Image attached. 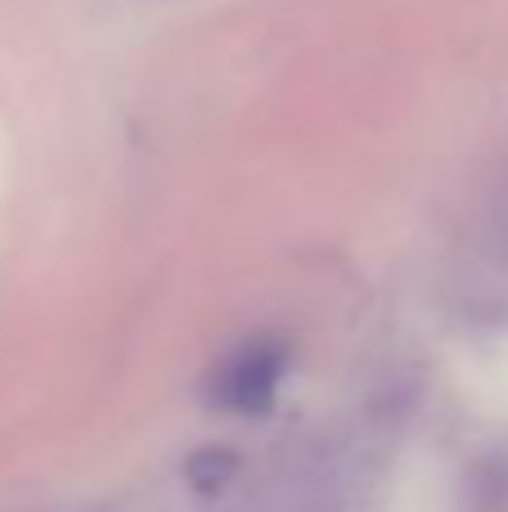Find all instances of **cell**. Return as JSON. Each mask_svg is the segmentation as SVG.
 <instances>
[{"label":"cell","mask_w":508,"mask_h":512,"mask_svg":"<svg viewBox=\"0 0 508 512\" xmlns=\"http://www.w3.org/2000/svg\"><path fill=\"white\" fill-rule=\"evenodd\" d=\"M284 369H288V346L279 337H252L239 351L225 355V364L216 369L212 396L234 414H266L275 405Z\"/></svg>","instance_id":"1"},{"label":"cell","mask_w":508,"mask_h":512,"mask_svg":"<svg viewBox=\"0 0 508 512\" xmlns=\"http://www.w3.org/2000/svg\"><path fill=\"white\" fill-rule=\"evenodd\" d=\"M185 477H189V486L194 490L216 495V490H225L234 477H239V454L225 450V445H203L198 454H189Z\"/></svg>","instance_id":"2"}]
</instances>
